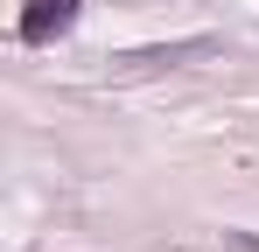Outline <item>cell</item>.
<instances>
[{"instance_id":"obj_1","label":"cell","mask_w":259,"mask_h":252,"mask_svg":"<svg viewBox=\"0 0 259 252\" xmlns=\"http://www.w3.org/2000/svg\"><path fill=\"white\" fill-rule=\"evenodd\" d=\"M77 28V0H28L21 7V42H56V35H70Z\"/></svg>"}]
</instances>
